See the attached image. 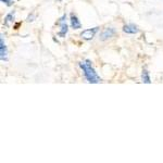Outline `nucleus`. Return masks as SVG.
Segmentation results:
<instances>
[{"label": "nucleus", "instance_id": "obj_1", "mask_svg": "<svg viewBox=\"0 0 163 163\" xmlns=\"http://www.w3.org/2000/svg\"><path fill=\"white\" fill-rule=\"evenodd\" d=\"M79 66H81V68L84 72V76L86 77L88 83H91V84L99 83L100 77L97 75L95 70L91 68V62L89 60H86L85 62H79Z\"/></svg>", "mask_w": 163, "mask_h": 163}, {"label": "nucleus", "instance_id": "obj_2", "mask_svg": "<svg viewBox=\"0 0 163 163\" xmlns=\"http://www.w3.org/2000/svg\"><path fill=\"white\" fill-rule=\"evenodd\" d=\"M98 29H99V27H94V29L83 31L81 33V37L84 40H91L94 38V36L96 35V33L98 32Z\"/></svg>", "mask_w": 163, "mask_h": 163}, {"label": "nucleus", "instance_id": "obj_3", "mask_svg": "<svg viewBox=\"0 0 163 163\" xmlns=\"http://www.w3.org/2000/svg\"><path fill=\"white\" fill-rule=\"evenodd\" d=\"M65 18H66V15L64 14V15H62V18L58 21V24L61 26V29H60V32L58 33V35L62 38L65 37L66 33H68V25H66V23H65Z\"/></svg>", "mask_w": 163, "mask_h": 163}, {"label": "nucleus", "instance_id": "obj_4", "mask_svg": "<svg viewBox=\"0 0 163 163\" xmlns=\"http://www.w3.org/2000/svg\"><path fill=\"white\" fill-rule=\"evenodd\" d=\"M115 35V29H111V27H108V29H104V31L100 33V40L104 42V40L109 39V38L113 37Z\"/></svg>", "mask_w": 163, "mask_h": 163}, {"label": "nucleus", "instance_id": "obj_5", "mask_svg": "<svg viewBox=\"0 0 163 163\" xmlns=\"http://www.w3.org/2000/svg\"><path fill=\"white\" fill-rule=\"evenodd\" d=\"M7 55H8L7 46H6L5 42H3V36L1 35V38H0V58H1L2 61L7 60Z\"/></svg>", "mask_w": 163, "mask_h": 163}, {"label": "nucleus", "instance_id": "obj_6", "mask_svg": "<svg viewBox=\"0 0 163 163\" xmlns=\"http://www.w3.org/2000/svg\"><path fill=\"white\" fill-rule=\"evenodd\" d=\"M71 26H72V29H78L82 27V24L81 22H79V20L77 19V16L75 15V14L71 13Z\"/></svg>", "mask_w": 163, "mask_h": 163}, {"label": "nucleus", "instance_id": "obj_7", "mask_svg": "<svg viewBox=\"0 0 163 163\" xmlns=\"http://www.w3.org/2000/svg\"><path fill=\"white\" fill-rule=\"evenodd\" d=\"M123 32L127 34H136L138 33V29L137 26H135L134 24H127V25H124L123 26Z\"/></svg>", "mask_w": 163, "mask_h": 163}, {"label": "nucleus", "instance_id": "obj_8", "mask_svg": "<svg viewBox=\"0 0 163 163\" xmlns=\"http://www.w3.org/2000/svg\"><path fill=\"white\" fill-rule=\"evenodd\" d=\"M141 79H143V83H146V84H150V83H151V79H150V76H149V72H148L147 70L143 71Z\"/></svg>", "mask_w": 163, "mask_h": 163}, {"label": "nucleus", "instance_id": "obj_9", "mask_svg": "<svg viewBox=\"0 0 163 163\" xmlns=\"http://www.w3.org/2000/svg\"><path fill=\"white\" fill-rule=\"evenodd\" d=\"M13 19H14V11L10 12V13L5 18V25L6 26H8V25H9V22H11Z\"/></svg>", "mask_w": 163, "mask_h": 163}, {"label": "nucleus", "instance_id": "obj_10", "mask_svg": "<svg viewBox=\"0 0 163 163\" xmlns=\"http://www.w3.org/2000/svg\"><path fill=\"white\" fill-rule=\"evenodd\" d=\"M1 1H2L3 3H6V5L8 6V7H11L12 5H13V0H1Z\"/></svg>", "mask_w": 163, "mask_h": 163}, {"label": "nucleus", "instance_id": "obj_11", "mask_svg": "<svg viewBox=\"0 0 163 163\" xmlns=\"http://www.w3.org/2000/svg\"><path fill=\"white\" fill-rule=\"evenodd\" d=\"M34 19H35V15H34V14H29V15L27 16L26 21H27V22H33Z\"/></svg>", "mask_w": 163, "mask_h": 163}]
</instances>
